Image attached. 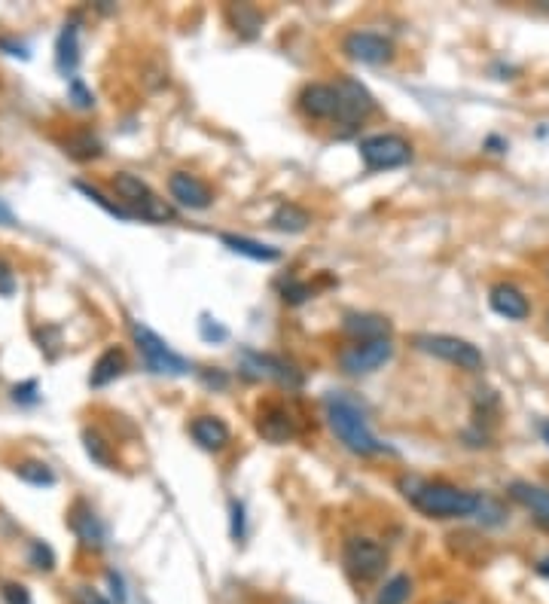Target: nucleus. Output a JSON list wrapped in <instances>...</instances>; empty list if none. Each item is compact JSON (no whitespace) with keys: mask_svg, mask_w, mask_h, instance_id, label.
I'll list each match as a JSON object with an SVG mask.
<instances>
[{"mask_svg":"<svg viewBox=\"0 0 549 604\" xmlns=\"http://www.w3.org/2000/svg\"><path fill=\"white\" fill-rule=\"evenodd\" d=\"M107 580H110V586H113V595H117V601L122 604V601H126V589H122L119 574H117V571H110V574H107Z\"/></svg>","mask_w":549,"mask_h":604,"instance_id":"obj_38","label":"nucleus"},{"mask_svg":"<svg viewBox=\"0 0 549 604\" xmlns=\"http://www.w3.org/2000/svg\"><path fill=\"white\" fill-rule=\"evenodd\" d=\"M412 504L431 519H464L473 516L479 497L449 483H415V492H409Z\"/></svg>","mask_w":549,"mask_h":604,"instance_id":"obj_2","label":"nucleus"},{"mask_svg":"<svg viewBox=\"0 0 549 604\" xmlns=\"http://www.w3.org/2000/svg\"><path fill=\"white\" fill-rule=\"evenodd\" d=\"M71 528L80 537V544L86 549H101L104 547V525L98 522V516L89 504H76L71 510Z\"/></svg>","mask_w":549,"mask_h":604,"instance_id":"obj_17","label":"nucleus"},{"mask_svg":"<svg viewBox=\"0 0 549 604\" xmlns=\"http://www.w3.org/2000/svg\"><path fill=\"white\" fill-rule=\"evenodd\" d=\"M342 330L357 343H376V339H388L391 321L381 314H345Z\"/></svg>","mask_w":549,"mask_h":604,"instance_id":"obj_16","label":"nucleus"},{"mask_svg":"<svg viewBox=\"0 0 549 604\" xmlns=\"http://www.w3.org/2000/svg\"><path fill=\"white\" fill-rule=\"evenodd\" d=\"M15 476L22 479V483H28V486H56V474H52V467L49 464H43V461H25V464H19L15 467Z\"/></svg>","mask_w":549,"mask_h":604,"instance_id":"obj_26","label":"nucleus"},{"mask_svg":"<svg viewBox=\"0 0 549 604\" xmlns=\"http://www.w3.org/2000/svg\"><path fill=\"white\" fill-rule=\"evenodd\" d=\"M198 330H202V336L208 339V343H223V339L229 336V330H226L223 323L211 321V318H202V321H198Z\"/></svg>","mask_w":549,"mask_h":604,"instance_id":"obj_31","label":"nucleus"},{"mask_svg":"<svg viewBox=\"0 0 549 604\" xmlns=\"http://www.w3.org/2000/svg\"><path fill=\"white\" fill-rule=\"evenodd\" d=\"M257 431L263 434V440L281 445L287 440H293L296 425H293V418H290V413H287L284 406H278V403H266V406L259 409Z\"/></svg>","mask_w":549,"mask_h":604,"instance_id":"obj_13","label":"nucleus"},{"mask_svg":"<svg viewBox=\"0 0 549 604\" xmlns=\"http://www.w3.org/2000/svg\"><path fill=\"white\" fill-rule=\"evenodd\" d=\"M208 384H217V388H226V375L223 373H205Z\"/></svg>","mask_w":549,"mask_h":604,"instance_id":"obj_39","label":"nucleus"},{"mask_svg":"<svg viewBox=\"0 0 549 604\" xmlns=\"http://www.w3.org/2000/svg\"><path fill=\"white\" fill-rule=\"evenodd\" d=\"M537 574H544V577H549V556L544 558V562L537 565Z\"/></svg>","mask_w":549,"mask_h":604,"instance_id":"obj_41","label":"nucleus"},{"mask_svg":"<svg viewBox=\"0 0 549 604\" xmlns=\"http://www.w3.org/2000/svg\"><path fill=\"white\" fill-rule=\"evenodd\" d=\"M220 241H223L232 253H241V257L257 260V262H275V260H281V251H278V248L257 241V239H248V235H229V232H223Z\"/></svg>","mask_w":549,"mask_h":604,"instance_id":"obj_21","label":"nucleus"},{"mask_svg":"<svg viewBox=\"0 0 549 604\" xmlns=\"http://www.w3.org/2000/svg\"><path fill=\"white\" fill-rule=\"evenodd\" d=\"M232 537L235 540L244 537V507L239 501H232Z\"/></svg>","mask_w":549,"mask_h":604,"instance_id":"obj_36","label":"nucleus"},{"mask_svg":"<svg viewBox=\"0 0 549 604\" xmlns=\"http://www.w3.org/2000/svg\"><path fill=\"white\" fill-rule=\"evenodd\" d=\"M510 497L522 507H528L531 513H534L537 525H544L549 531V488H540V486H531V483H510Z\"/></svg>","mask_w":549,"mask_h":604,"instance_id":"obj_18","label":"nucleus"},{"mask_svg":"<svg viewBox=\"0 0 549 604\" xmlns=\"http://www.w3.org/2000/svg\"><path fill=\"white\" fill-rule=\"evenodd\" d=\"M83 440H86V452H89V458H92V461H98L101 467H110V452H107V443H104L98 434H86Z\"/></svg>","mask_w":549,"mask_h":604,"instance_id":"obj_28","label":"nucleus"},{"mask_svg":"<svg viewBox=\"0 0 549 604\" xmlns=\"http://www.w3.org/2000/svg\"><path fill=\"white\" fill-rule=\"evenodd\" d=\"M342 49L348 58L361 61V65H385L394 56V46L391 40H385L381 34L372 31H354L342 40Z\"/></svg>","mask_w":549,"mask_h":604,"instance_id":"obj_10","label":"nucleus"},{"mask_svg":"<svg viewBox=\"0 0 549 604\" xmlns=\"http://www.w3.org/2000/svg\"><path fill=\"white\" fill-rule=\"evenodd\" d=\"M76 601H80V604H110L101 592H95V589H80Z\"/></svg>","mask_w":549,"mask_h":604,"instance_id":"obj_37","label":"nucleus"},{"mask_svg":"<svg viewBox=\"0 0 549 604\" xmlns=\"http://www.w3.org/2000/svg\"><path fill=\"white\" fill-rule=\"evenodd\" d=\"M31 565L37 568V571H52V568H56V556H52V549L43 544V540H34L31 544Z\"/></svg>","mask_w":549,"mask_h":604,"instance_id":"obj_29","label":"nucleus"},{"mask_svg":"<svg viewBox=\"0 0 549 604\" xmlns=\"http://www.w3.org/2000/svg\"><path fill=\"white\" fill-rule=\"evenodd\" d=\"M122 373H126V354H122L119 348H107V352L95 361L89 382H92V388H104V384L117 382Z\"/></svg>","mask_w":549,"mask_h":604,"instance_id":"obj_22","label":"nucleus"},{"mask_svg":"<svg viewBox=\"0 0 549 604\" xmlns=\"http://www.w3.org/2000/svg\"><path fill=\"white\" fill-rule=\"evenodd\" d=\"M309 296H311V287L302 282H290L284 287V302H290V305H300L309 300Z\"/></svg>","mask_w":549,"mask_h":604,"instance_id":"obj_32","label":"nucleus"},{"mask_svg":"<svg viewBox=\"0 0 549 604\" xmlns=\"http://www.w3.org/2000/svg\"><path fill=\"white\" fill-rule=\"evenodd\" d=\"M168 189L183 208H193V211H205L214 199L211 189H208V183L198 180L196 174H189V171H174L168 178Z\"/></svg>","mask_w":549,"mask_h":604,"instance_id":"obj_12","label":"nucleus"},{"mask_svg":"<svg viewBox=\"0 0 549 604\" xmlns=\"http://www.w3.org/2000/svg\"><path fill=\"white\" fill-rule=\"evenodd\" d=\"M4 599H6V604H31L28 589H25V586H15V583L4 586Z\"/></svg>","mask_w":549,"mask_h":604,"instance_id":"obj_35","label":"nucleus"},{"mask_svg":"<svg viewBox=\"0 0 549 604\" xmlns=\"http://www.w3.org/2000/svg\"><path fill=\"white\" fill-rule=\"evenodd\" d=\"M241 361H244V375L248 379H275L281 384H296L302 382V375L293 370L290 363L281 361V357H272V354H259V352H241Z\"/></svg>","mask_w":549,"mask_h":604,"instance_id":"obj_11","label":"nucleus"},{"mask_svg":"<svg viewBox=\"0 0 549 604\" xmlns=\"http://www.w3.org/2000/svg\"><path fill=\"white\" fill-rule=\"evenodd\" d=\"M361 156L370 171H391L412 159V147L400 135H372L361 141Z\"/></svg>","mask_w":549,"mask_h":604,"instance_id":"obj_6","label":"nucleus"},{"mask_svg":"<svg viewBox=\"0 0 549 604\" xmlns=\"http://www.w3.org/2000/svg\"><path fill=\"white\" fill-rule=\"evenodd\" d=\"M415 348L424 354H433L446 363H455L458 370L479 373L485 366V357L476 345H470L467 339L446 336V333H431V336H415Z\"/></svg>","mask_w":549,"mask_h":604,"instance_id":"obj_5","label":"nucleus"},{"mask_svg":"<svg viewBox=\"0 0 549 604\" xmlns=\"http://www.w3.org/2000/svg\"><path fill=\"white\" fill-rule=\"evenodd\" d=\"M229 19H232V28L239 31L244 40H254L259 34V28H263V15H259L254 6H248V4L229 6Z\"/></svg>","mask_w":549,"mask_h":604,"instance_id":"obj_24","label":"nucleus"},{"mask_svg":"<svg viewBox=\"0 0 549 604\" xmlns=\"http://www.w3.org/2000/svg\"><path fill=\"white\" fill-rule=\"evenodd\" d=\"M113 189H117V196L126 201V208L132 211V217H141V220H150V223L174 220L171 208L165 205V201L156 196L141 178H135V174L119 171L117 178H113Z\"/></svg>","mask_w":549,"mask_h":604,"instance_id":"obj_3","label":"nucleus"},{"mask_svg":"<svg viewBox=\"0 0 549 604\" xmlns=\"http://www.w3.org/2000/svg\"><path fill=\"white\" fill-rule=\"evenodd\" d=\"M333 89L339 98L336 119L342 122V126H357V122H363L372 110H376V98L370 95V89H366L363 83L351 80V77H342Z\"/></svg>","mask_w":549,"mask_h":604,"instance_id":"obj_9","label":"nucleus"},{"mask_svg":"<svg viewBox=\"0 0 549 604\" xmlns=\"http://www.w3.org/2000/svg\"><path fill=\"white\" fill-rule=\"evenodd\" d=\"M189 434H193V440L202 445L208 452H220L226 449V443H229V427H226L217 415H198L193 418V425H189Z\"/></svg>","mask_w":549,"mask_h":604,"instance_id":"obj_19","label":"nucleus"},{"mask_svg":"<svg viewBox=\"0 0 549 604\" xmlns=\"http://www.w3.org/2000/svg\"><path fill=\"white\" fill-rule=\"evenodd\" d=\"M388 553L385 547L370 537H348L345 540V568L354 580H376L385 571Z\"/></svg>","mask_w":549,"mask_h":604,"instance_id":"obj_7","label":"nucleus"},{"mask_svg":"<svg viewBox=\"0 0 549 604\" xmlns=\"http://www.w3.org/2000/svg\"><path fill=\"white\" fill-rule=\"evenodd\" d=\"M128 330H132V339L137 345V352L144 357V366L156 375H187L193 366H189L187 357H180L178 352H171L168 345L162 343L156 333L147 327L141 321H132L128 323Z\"/></svg>","mask_w":549,"mask_h":604,"instance_id":"obj_4","label":"nucleus"},{"mask_svg":"<svg viewBox=\"0 0 549 604\" xmlns=\"http://www.w3.org/2000/svg\"><path fill=\"white\" fill-rule=\"evenodd\" d=\"M544 434H546V443H549V425H546V431H544Z\"/></svg>","mask_w":549,"mask_h":604,"instance_id":"obj_42","label":"nucleus"},{"mask_svg":"<svg viewBox=\"0 0 549 604\" xmlns=\"http://www.w3.org/2000/svg\"><path fill=\"white\" fill-rule=\"evenodd\" d=\"M272 230H278V232H302L305 226L311 223V217H309V211H302L300 205H293V201H287V205H281L278 211L272 214Z\"/></svg>","mask_w":549,"mask_h":604,"instance_id":"obj_23","label":"nucleus"},{"mask_svg":"<svg viewBox=\"0 0 549 604\" xmlns=\"http://www.w3.org/2000/svg\"><path fill=\"white\" fill-rule=\"evenodd\" d=\"M391 357H394V345L391 339H376V343H357L339 354V363L348 375H370L381 370Z\"/></svg>","mask_w":549,"mask_h":604,"instance_id":"obj_8","label":"nucleus"},{"mask_svg":"<svg viewBox=\"0 0 549 604\" xmlns=\"http://www.w3.org/2000/svg\"><path fill=\"white\" fill-rule=\"evenodd\" d=\"M488 302H492V309L507 321H525L531 314L528 296L522 293L516 284H494L492 293H488Z\"/></svg>","mask_w":549,"mask_h":604,"instance_id":"obj_14","label":"nucleus"},{"mask_svg":"<svg viewBox=\"0 0 549 604\" xmlns=\"http://www.w3.org/2000/svg\"><path fill=\"white\" fill-rule=\"evenodd\" d=\"M327 418L333 434L342 440V445L354 455H379L385 452V445L376 440V434L370 431L366 418L354 400H348L345 394H330L327 397Z\"/></svg>","mask_w":549,"mask_h":604,"instance_id":"obj_1","label":"nucleus"},{"mask_svg":"<svg viewBox=\"0 0 549 604\" xmlns=\"http://www.w3.org/2000/svg\"><path fill=\"white\" fill-rule=\"evenodd\" d=\"M546 323H549V314H546Z\"/></svg>","mask_w":549,"mask_h":604,"instance_id":"obj_43","label":"nucleus"},{"mask_svg":"<svg viewBox=\"0 0 549 604\" xmlns=\"http://www.w3.org/2000/svg\"><path fill=\"white\" fill-rule=\"evenodd\" d=\"M67 92H71V101H74V104H76V107H80V110L92 107V104H95L92 92L86 89V86H83V80H76V77H74V80H71V86H67Z\"/></svg>","mask_w":549,"mask_h":604,"instance_id":"obj_30","label":"nucleus"},{"mask_svg":"<svg viewBox=\"0 0 549 604\" xmlns=\"http://www.w3.org/2000/svg\"><path fill=\"white\" fill-rule=\"evenodd\" d=\"M80 65V28L76 22H67L56 40V67L65 77H71Z\"/></svg>","mask_w":549,"mask_h":604,"instance_id":"obj_20","label":"nucleus"},{"mask_svg":"<svg viewBox=\"0 0 549 604\" xmlns=\"http://www.w3.org/2000/svg\"><path fill=\"white\" fill-rule=\"evenodd\" d=\"M74 187L80 189L83 196H89V199L95 201V205H101L104 211H107L110 217H119V220H135V217H132V211H128V208L122 205V201H110V199L104 196V192H101L98 187H92V183H86V180H76Z\"/></svg>","mask_w":549,"mask_h":604,"instance_id":"obj_25","label":"nucleus"},{"mask_svg":"<svg viewBox=\"0 0 549 604\" xmlns=\"http://www.w3.org/2000/svg\"><path fill=\"white\" fill-rule=\"evenodd\" d=\"M409 592H412V580H409L406 574H397V577H391V580L379 589L376 604H406Z\"/></svg>","mask_w":549,"mask_h":604,"instance_id":"obj_27","label":"nucleus"},{"mask_svg":"<svg viewBox=\"0 0 549 604\" xmlns=\"http://www.w3.org/2000/svg\"><path fill=\"white\" fill-rule=\"evenodd\" d=\"M0 223H13V214H10V208L0 201Z\"/></svg>","mask_w":549,"mask_h":604,"instance_id":"obj_40","label":"nucleus"},{"mask_svg":"<svg viewBox=\"0 0 549 604\" xmlns=\"http://www.w3.org/2000/svg\"><path fill=\"white\" fill-rule=\"evenodd\" d=\"M15 293V272L6 260H0V296H13Z\"/></svg>","mask_w":549,"mask_h":604,"instance_id":"obj_34","label":"nucleus"},{"mask_svg":"<svg viewBox=\"0 0 549 604\" xmlns=\"http://www.w3.org/2000/svg\"><path fill=\"white\" fill-rule=\"evenodd\" d=\"M300 107L309 113L311 119H336V110H339L336 89L333 86H324V83L305 86L300 95Z\"/></svg>","mask_w":549,"mask_h":604,"instance_id":"obj_15","label":"nucleus"},{"mask_svg":"<svg viewBox=\"0 0 549 604\" xmlns=\"http://www.w3.org/2000/svg\"><path fill=\"white\" fill-rule=\"evenodd\" d=\"M13 400L15 403H25V406H31V403H37V382H25V384H15L13 388Z\"/></svg>","mask_w":549,"mask_h":604,"instance_id":"obj_33","label":"nucleus"}]
</instances>
